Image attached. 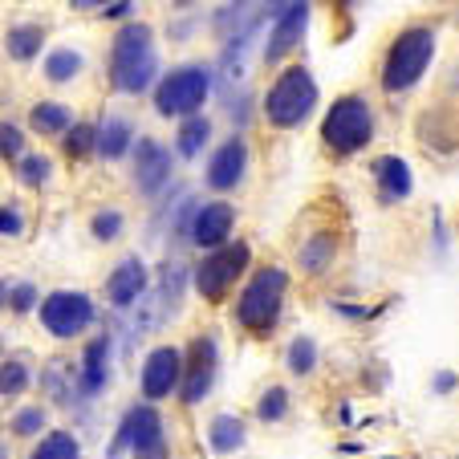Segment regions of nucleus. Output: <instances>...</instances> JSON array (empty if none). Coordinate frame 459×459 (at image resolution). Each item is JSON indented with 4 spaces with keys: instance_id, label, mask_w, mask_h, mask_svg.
I'll return each instance as SVG.
<instances>
[{
    "instance_id": "obj_34",
    "label": "nucleus",
    "mask_w": 459,
    "mask_h": 459,
    "mask_svg": "<svg viewBox=\"0 0 459 459\" xmlns=\"http://www.w3.org/2000/svg\"><path fill=\"white\" fill-rule=\"evenodd\" d=\"M45 427V411L41 407H25L17 411V419H13V431L17 435H37Z\"/></svg>"
},
{
    "instance_id": "obj_4",
    "label": "nucleus",
    "mask_w": 459,
    "mask_h": 459,
    "mask_svg": "<svg viewBox=\"0 0 459 459\" xmlns=\"http://www.w3.org/2000/svg\"><path fill=\"white\" fill-rule=\"evenodd\" d=\"M313 106H317V82H313V74L305 70V65H289V70H281L277 82L269 86L260 110L269 118V126L293 130L309 118Z\"/></svg>"
},
{
    "instance_id": "obj_36",
    "label": "nucleus",
    "mask_w": 459,
    "mask_h": 459,
    "mask_svg": "<svg viewBox=\"0 0 459 459\" xmlns=\"http://www.w3.org/2000/svg\"><path fill=\"white\" fill-rule=\"evenodd\" d=\"M21 232H25V220H21V212L0 208V236H21Z\"/></svg>"
},
{
    "instance_id": "obj_28",
    "label": "nucleus",
    "mask_w": 459,
    "mask_h": 459,
    "mask_svg": "<svg viewBox=\"0 0 459 459\" xmlns=\"http://www.w3.org/2000/svg\"><path fill=\"white\" fill-rule=\"evenodd\" d=\"M82 74V57L74 49H53L49 57H45V78L49 82H70Z\"/></svg>"
},
{
    "instance_id": "obj_42",
    "label": "nucleus",
    "mask_w": 459,
    "mask_h": 459,
    "mask_svg": "<svg viewBox=\"0 0 459 459\" xmlns=\"http://www.w3.org/2000/svg\"><path fill=\"white\" fill-rule=\"evenodd\" d=\"M0 459H9V451H4V447H0Z\"/></svg>"
},
{
    "instance_id": "obj_24",
    "label": "nucleus",
    "mask_w": 459,
    "mask_h": 459,
    "mask_svg": "<svg viewBox=\"0 0 459 459\" xmlns=\"http://www.w3.org/2000/svg\"><path fill=\"white\" fill-rule=\"evenodd\" d=\"M41 41H45L41 25H13L9 37H4V45H9V57H17V61H33L37 53H41Z\"/></svg>"
},
{
    "instance_id": "obj_26",
    "label": "nucleus",
    "mask_w": 459,
    "mask_h": 459,
    "mask_svg": "<svg viewBox=\"0 0 459 459\" xmlns=\"http://www.w3.org/2000/svg\"><path fill=\"white\" fill-rule=\"evenodd\" d=\"M29 122H33V130H41V134H61V130H70V110L61 102H41V106H33Z\"/></svg>"
},
{
    "instance_id": "obj_41",
    "label": "nucleus",
    "mask_w": 459,
    "mask_h": 459,
    "mask_svg": "<svg viewBox=\"0 0 459 459\" xmlns=\"http://www.w3.org/2000/svg\"><path fill=\"white\" fill-rule=\"evenodd\" d=\"M171 4H179V9H187V4H195V0H171Z\"/></svg>"
},
{
    "instance_id": "obj_12",
    "label": "nucleus",
    "mask_w": 459,
    "mask_h": 459,
    "mask_svg": "<svg viewBox=\"0 0 459 459\" xmlns=\"http://www.w3.org/2000/svg\"><path fill=\"white\" fill-rule=\"evenodd\" d=\"M236 228V208L224 200H212V204H200L191 212V224H187V240L200 244V248H224L228 236Z\"/></svg>"
},
{
    "instance_id": "obj_3",
    "label": "nucleus",
    "mask_w": 459,
    "mask_h": 459,
    "mask_svg": "<svg viewBox=\"0 0 459 459\" xmlns=\"http://www.w3.org/2000/svg\"><path fill=\"white\" fill-rule=\"evenodd\" d=\"M435 57V29L411 25L390 41L386 57H382V90L386 94H407L411 86H419Z\"/></svg>"
},
{
    "instance_id": "obj_29",
    "label": "nucleus",
    "mask_w": 459,
    "mask_h": 459,
    "mask_svg": "<svg viewBox=\"0 0 459 459\" xmlns=\"http://www.w3.org/2000/svg\"><path fill=\"white\" fill-rule=\"evenodd\" d=\"M65 151H70L74 159H86L90 151H98V126H90V122H74V130L65 134Z\"/></svg>"
},
{
    "instance_id": "obj_30",
    "label": "nucleus",
    "mask_w": 459,
    "mask_h": 459,
    "mask_svg": "<svg viewBox=\"0 0 459 459\" xmlns=\"http://www.w3.org/2000/svg\"><path fill=\"white\" fill-rule=\"evenodd\" d=\"M29 386V366L25 362H4L0 366V394H21V390Z\"/></svg>"
},
{
    "instance_id": "obj_31",
    "label": "nucleus",
    "mask_w": 459,
    "mask_h": 459,
    "mask_svg": "<svg viewBox=\"0 0 459 459\" xmlns=\"http://www.w3.org/2000/svg\"><path fill=\"white\" fill-rule=\"evenodd\" d=\"M49 175H53V163L45 155H25V159H21V179H25L29 187L49 183Z\"/></svg>"
},
{
    "instance_id": "obj_6",
    "label": "nucleus",
    "mask_w": 459,
    "mask_h": 459,
    "mask_svg": "<svg viewBox=\"0 0 459 459\" xmlns=\"http://www.w3.org/2000/svg\"><path fill=\"white\" fill-rule=\"evenodd\" d=\"M212 94V70L204 65H179L155 90V110L163 118H195Z\"/></svg>"
},
{
    "instance_id": "obj_17",
    "label": "nucleus",
    "mask_w": 459,
    "mask_h": 459,
    "mask_svg": "<svg viewBox=\"0 0 459 459\" xmlns=\"http://www.w3.org/2000/svg\"><path fill=\"white\" fill-rule=\"evenodd\" d=\"M374 183H378V200L382 204H399L415 191V175H411L407 159H399V155L374 159Z\"/></svg>"
},
{
    "instance_id": "obj_40",
    "label": "nucleus",
    "mask_w": 459,
    "mask_h": 459,
    "mask_svg": "<svg viewBox=\"0 0 459 459\" xmlns=\"http://www.w3.org/2000/svg\"><path fill=\"white\" fill-rule=\"evenodd\" d=\"M228 4H232V9H244V4H248V0H228Z\"/></svg>"
},
{
    "instance_id": "obj_9",
    "label": "nucleus",
    "mask_w": 459,
    "mask_h": 459,
    "mask_svg": "<svg viewBox=\"0 0 459 459\" xmlns=\"http://www.w3.org/2000/svg\"><path fill=\"white\" fill-rule=\"evenodd\" d=\"M90 321H94V301L86 293L61 289V293H49L41 301V325L53 338H78L90 330Z\"/></svg>"
},
{
    "instance_id": "obj_2",
    "label": "nucleus",
    "mask_w": 459,
    "mask_h": 459,
    "mask_svg": "<svg viewBox=\"0 0 459 459\" xmlns=\"http://www.w3.org/2000/svg\"><path fill=\"white\" fill-rule=\"evenodd\" d=\"M285 297H289V273L277 264H264L248 277V285L236 297V321L248 333H273L277 330L281 313H285Z\"/></svg>"
},
{
    "instance_id": "obj_10",
    "label": "nucleus",
    "mask_w": 459,
    "mask_h": 459,
    "mask_svg": "<svg viewBox=\"0 0 459 459\" xmlns=\"http://www.w3.org/2000/svg\"><path fill=\"white\" fill-rule=\"evenodd\" d=\"M216 370H220V350H216V338L212 333H204V338H195L187 346V354H183V386H179V399L187 403V407H195V403L208 399L212 382H216Z\"/></svg>"
},
{
    "instance_id": "obj_38",
    "label": "nucleus",
    "mask_w": 459,
    "mask_h": 459,
    "mask_svg": "<svg viewBox=\"0 0 459 459\" xmlns=\"http://www.w3.org/2000/svg\"><path fill=\"white\" fill-rule=\"evenodd\" d=\"M70 4L74 9H106V4H110L114 9V4H122V0H70Z\"/></svg>"
},
{
    "instance_id": "obj_15",
    "label": "nucleus",
    "mask_w": 459,
    "mask_h": 459,
    "mask_svg": "<svg viewBox=\"0 0 459 459\" xmlns=\"http://www.w3.org/2000/svg\"><path fill=\"white\" fill-rule=\"evenodd\" d=\"M244 171H248V143L232 134V139L208 159V175H204V179H208L212 191H232V187H240Z\"/></svg>"
},
{
    "instance_id": "obj_35",
    "label": "nucleus",
    "mask_w": 459,
    "mask_h": 459,
    "mask_svg": "<svg viewBox=\"0 0 459 459\" xmlns=\"http://www.w3.org/2000/svg\"><path fill=\"white\" fill-rule=\"evenodd\" d=\"M9 305H13V313H29L37 305V289L33 285H13Z\"/></svg>"
},
{
    "instance_id": "obj_14",
    "label": "nucleus",
    "mask_w": 459,
    "mask_h": 459,
    "mask_svg": "<svg viewBox=\"0 0 459 459\" xmlns=\"http://www.w3.org/2000/svg\"><path fill=\"white\" fill-rule=\"evenodd\" d=\"M171 179V151L155 139H139L134 143V183L143 195H159Z\"/></svg>"
},
{
    "instance_id": "obj_32",
    "label": "nucleus",
    "mask_w": 459,
    "mask_h": 459,
    "mask_svg": "<svg viewBox=\"0 0 459 459\" xmlns=\"http://www.w3.org/2000/svg\"><path fill=\"white\" fill-rule=\"evenodd\" d=\"M90 232L98 236V240H118L122 236V212H98L94 220H90Z\"/></svg>"
},
{
    "instance_id": "obj_5",
    "label": "nucleus",
    "mask_w": 459,
    "mask_h": 459,
    "mask_svg": "<svg viewBox=\"0 0 459 459\" xmlns=\"http://www.w3.org/2000/svg\"><path fill=\"white\" fill-rule=\"evenodd\" d=\"M374 139V110L362 94H346L321 118V143L333 155H358Z\"/></svg>"
},
{
    "instance_id": "obj_27",
    "label": "nucleus",
    "mask_w": 459,
    "mask_h": 459,
    "mask_svg": "<svg viewBox=\"0 0 459 459\" xmlns=\"http://www.w3.org/2000/svg\"><path fill=\"white\" fill-rule=\"evenodd\" d=\"M289 407H293V399H289L285 386H269L264 394L256 399V419L260 423H281V419L289 415Z\"/></svg>"
},
{
    "instance_id": "obj_33",
    "label": "nucleus",
    "mask_w": 459,
    "mask_h": 459,
    "mask_svg": "<svg viewBox=\"0 0 459 459\" xmlns=\"http://www.w3.org/2000/svg\"><path fill=\"white\" fill-rule=\"evenodd\" d=\"M0 159H25V134L13 122H0Z\"/></svg>"
},
{
    "instance_id": "obj_1",
    "label": "nucleus",
    "mask_w": 459,
    "mask_h": 459,
    "mask_svg": "<svg viewBox=\"0 0 459 459\" xmlns=\"http://www.w3.org/2000/svg\"><path fill=\"white\" fill-rule=\"evenodd\" d=\"M155 41H151V25L143 21H130L118 29L110 49V82L122 94H143V90L155 82Z\"/></svg>"
},
{
    "instance_id": "obj_7",
    "label": "nucleus",
    "mask_w": 459,
    "mask_h": 459,
    "mask_svg": "<svg viewBox=\"0 0 459 459\" xmlns=\"http://www.w3.org/2000/svg\"><path fill=\"white\" fill-rule=\"evenodd\" d=\"M252 264V248L244 240L236 244H224V248L208 252V256L195 264V273H191V285H195V293L208 297V301H220V297L228 293V289L236 285V281L248 273Z\"/></svg>"
},
{
    "instance_id": "obj_11",
    "label": "nucleus",
    "mask_w": 459,
    "mask_h": 459,
    "mask_svg": "<svg viewBox=\"0 0 459 459\" xmlns=\"http://www.w3.org/2000/svg\"><path fill=\"white\" fill-rule=\"evenodd\" d=\"M179 386H183V350L175 346L151 350L147 362H143V399L159 403L167 394H175Z\"/></svg>"
},
{
    "instance_id": "obj_8",
    "label": "nucleus",
    "mask_w": 459,
    "mask_h": 459,
    "mask_svg": "<svg viewBox=\"0 0 459 459\" xmlns=\"http://www.w3.org/2000/svg\"><path fill=\"white\" fill-rule=\"evenodd\" d=\"M126 447L134 459H163L167 455V435H163V419L155 407H130L126 419L118 427L114 451Z\"/></svg>"
},
{
    "instance_id": "obj_39",
    "label": "nucleus",
    "mask_w": 459,
    "mask_h": 459,
    "mask_svg": "<svg viewBox=\"0 0 459 459\" xmlns=\"http://www.w3.org/2000/svg\"><path fill=\"white\" fill-rule=\"evenodd\" d=\"M9 293H13V289L4 285V281H0V305H9Z\"/></svg>"
},
{
    "instance_id": "obj_13",
    "label": "nucleus",
    "mask_w": 459,
    "mask_h": 459,
    "mask_svg": "<svg viewBox=\"0 0 459 459\" xmlns=\"http://www.w3.org/2000/svg\"><path fill=\"white\" fill-rule=\"evenodd\" d=\"M305 29H309V0H293V4H289V9L273 21L269 45H264V61H269V65H277L281 57H289V53L301 45Z\"/></svg>"
},
{
    "instance_id": "obj_18",
    "label": "nucleus",
    "mask_w": 459,
    "mask_h": 459,
    "mask_svg": "<svg viewBox=\"0 0 459 459\" xmlns=\"http://www.w3.org/2000/svg\"><path fill=\"white\" fill-rule=\"evenodd\" d=\"M333 256H338V236L313 232L309 240L301 244V252H297V264H301V273H309V277H321V273L333 269Z\"/></svg>"
},
{
    "instance_id": "obj_19",
    "label": "nucleus",
    "mask_w": 459,
    "mask_h": 459,
    "mask_svg": "<svg viewBox=\"0 0 459 459\" xmlns=\"http://www.w3.org/2000/svg\"><path fill=\"white\" fill-rule=\"evenodd\" d=\"M106 366H110V338H94L82 354V370H78V386L82 394H98L106 386Z\"/></svg>"
},
{
    "instance_id": "obj_43",
    "label": "nucleus",
    "mask_w": 459,
    "mask_h": 459,
    "mask_svg": "<svg viewBox=\"0 0 459 459\" xmlns=\"http://www.w3.org/2000/svg\"><path fill=\"white\" fill-rule=\"evenodd\" d=\"M346 4H350V0H346Z\"/></svg>"
},
{
    "instance_id": "obj_22",
    "label": "nucleus",
    "mask_w": 459,
    "mask_h": 459,
    "mask_svg": "<svg viewBox=\"0 0 459 459\" xmlns=\"http://www.w3.org/2000/svg\"><path fill=\"white\" fill-rule=\"evenodd\" d=\"M208 139H212V122L204 118V114H195V118H183L179 134H175V151H179L183 159H195L208 147Z\"/></svg>"
},
{
    "instance_id": "obj_21",
    "label": "nucleus",
    "mask_w": 459,
    "mask_h": 459,
    "mask_svg": "<svg viewBox=\"0 0 459 459\" xmlns=\"http://www.w3.org/2000/svg\"><path fill=\"white\" fill-rule=\"evenodd\" d=\"M130 147H134V130L126 118H106L98 126V155L102 159H122Z\"/></svg>"
},
{
    "instance_id": "obj_16",
    "label": "nucleus",
    "mask_w": 459,
    "mask_h": 459,
    "mask_svg": "<svg viewBox=\"0 0 459 459\" xmlns=\"http://www.w3.org/2000/svg\"><path fill=\"white\" fill-rule=\"evenodd\" d=\"M143 293H147V264H143L139 256H126L118 269L106 277V301L126 309V305H134Z\"/></svg>"
},
{
    "instance_id": "obj_23",
    "label": "nucleus",
    "mask_w": 459,
    "mask_h": 459,
    "mask_svg": "<svg viewBox=\"0 0 459 459\" xmlns=\"http://www.w3.org/2000/svg\"><path fill=\"white\" fill-rule=\"evenodd\" d=\"M285 366H289V374H297V378H309V374L317 370V342H313L309 333H297V338L289 342Z\"/></svg>"
},
{
    "instance_id": "obj_20",
    "label": "nucleus",
    "mask_w": 459,
    "mask_h": 459,
    "mask_svg": "<svg viewBox=\"0 0 459 459\" xmlns=\"http://www.w3.org/2000/svg\"><path fill=\"white\" fill-rule=\"evenodd\" d=\"M248 443V427H244V419L236 415H216L208 427V447L216 451V455H236V451Z\"/></svg>"
},
{
    "instance_id": "obj_37",
    "label": "nucleus",
    "mask_w": 459,
    "mask_h": 459,
    "mask_svg": "<svg viewBox=\"0 0 459 459\" xmlns=\"http://www.w3.org/2000/svg\"><path fill=\"white\" fill-rule=\"evenodd\" d=\"M431 386H435V394H451V390L459 386V374H455V370H439V374L431 378Z\"/></svg>"
},
{
    "instance_id": "obj_25",
    "label": "nucleus",
    "mask_w": 459,
    "mask_h": 459,
    "mask_svg": "<svg viewBox=\"0 0 459 459\" xmlns=\"http://www.w3.org/2000/svg\"><path fill=\"white\" fill-rule=\"evenodd\" d=\"M29 459H82V447L70 431H53L37 443V451Z\"/></svg>"
}]
</instances>
